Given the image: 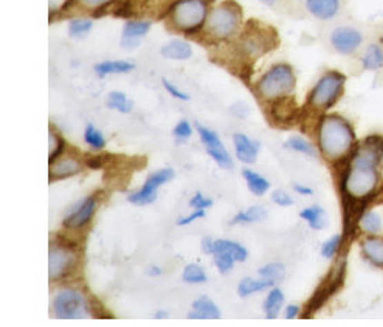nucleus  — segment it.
<instances>
[{
    "label": "nucleus",
    "instance_id": "f257e3e1",
    "mask_svg": "<svg viewBox=\"0 0 383 327\" xmlns=\"http://www.w3.org/2000/svg\"><path fill=\"white\" fill-rule=\"evenodd\" d=\"M383 160V137L371 135L355 146L342 179V196L346 224L357 212V205H365L380 186V163Z\"/></svg>",
    "mask_w": 383,
    "mask_h": 327
},
{
    "label": "nucleus",
    "instance_id": "c85d7f7f",
    "mask_svg": "<svg viewBox=\"0 0 383 327\" xmlns=\"http://www.w3.org/2000/svg\"><path fill=\"white\" fill-rule=\"evenodd\" d=\"M276 282L272 279H252V278H246L239 282V286H237V293H239L241 298H246L248 295L256 293V292H262L266 290V288L275 286Z\"/></svg>",
    "mask_w": 383,
    "mask_h": 327
},
{
    "label": "nucleus",
    "instance_id": "37998d69",
    "mask_svg": "<svg viewBox=\"0 0 383 327\" xmlns=\"http://www.w3.org/2000/svg\"><path fill=\"white\" fill-rule=\"evenodd\" d=\"M78 2L83 5V6H86V8L95 10V12H93V16H97L103 10L108 8L110 3H114L115 0H78Z\"/></svg>",
    "mask_w": 383,
    "mask_h": 327
},
{
    "label": "nucleus",
    "instance_id": "9b49d317",
    "mask_svg": "<svg viewBox=\"0 0 383 327\" xmlns=\"http://www.w3.org/2000/svg\"><path fill=\"white\" fill-rule=\"evenodd\" d=\"M363 43V33L355 27H349V25H343V27H337L331 33V46L334 47L337 53L349 56L354 54L360 50Z\"/></svg>",
    "mask_w": 383,
    "mask_h": 327
},
{
    "label": "nucleus",
    "instance_id": "a878e982",
    "mask_svg": "<svg viewBox=\"0 0 383 327\" xmlns=\"http://www.w3.org/2000/svg\"><path fill=\"white\" fill-rule=\"evenodd\" d=\"M135 68L132 62L128 61H104L95 66V72L98 77H108V75H117V73H129Z\"/></svg>",
    "mask_w": 383,
    "mask_h": 327
},
{
    "label": "nucleus",
    "instance_id": "f3484780",
    "mask_svg": "<svg viewBox=\"0 0 383 327\" xmlns=\"http://www.w3.org/2000/svg\"><path fill=\"white\" fill-rule=\"evenodd\" d=\"M307 11L320 21H331L342 8L340 0H304Z\"/></svg>",
    "mask_w": 383,
    "mask_h": 327
},
{
    "label": "nucleus",
    "instance_id": "f8f14e48",
    "mask_svg": "<svg viewBox=\"0 0 383 327\" xmlns=\"http://www.w3.org/2000/svg\"><path fill=\"white\" fill-rule=\"evenodd\" d=\"M174 171L173 169H161V171H157L154 174H150L148 180L144 181L143 188L138 192L130 194L128 197V200L130 204L135 205H149L153 204L154 200L157 199V190L161 185H165L166 181L174 179Z\"/></svg>",
    "mask_w": 383,
    "mask_h": 327
},
{
    "label": "nucleus",
    "instance_id": "0eeeda50",
    "mask_svg": "<svg viewBox=\"0 0 383 327\" xmlns=\"http://www.w3.org/2000/svg\"><path fill=\"white\" fill-rule=\"evenodd\" d=\"M272 39H276L272 28H264L262 23L250 21L241 36L239 50L248 58H259L273 48Z\"/></svg>",
    "mask_w": 383,
    "mask_h": 327
},
{
    "label": "nucleus",
    "instance_id": "4468645a",
    "mask_svg": "<svg viewBox=\"0 0 383 327\" xmlns=\"http://www.w3.org/2000/svg\"><path fill=\"white\" fill-rule=\"evenodd\" d=\"M95 211H97L95 197H87L77 206V210L64 217V220H62V225H64V228H67V230L83 228L84 225L90 222L93 215H95Z\"/></svg>",
    "mask_w": 383,
    "mask_h": 327
},
{
    "label": "nucleus",
    "instance_id": "393cba45",
    "mask_svg": "<svg viewBox=\"0 0 383 327\" xmlns=\"http://www.w3.org/2000/svg\"><path fill=\"white\" fill-rule=\"evenodd\" d=\"M216 253H228L235 257L236 262H244L248 256V251L242 245L228 241V239H217V241H215V255Z\"/></svg>",
    "mask_w": 383,
    "mask_h": 327
},
{
    "label": "nucleus",
    "instance_id": "a19ab883",
    "mask_svg": "<svg viewBox=\"0 0 383 327\" xmlns=\"http://www.w3.org/2000/svg\"><path fill=\"white\" fill-rule=\"evenodd\" d=\"M342 245V236H332L329 241H326L322 247V255L326 259H332L337 255V251L340 250Z\"/></svg>",
    "mask_w": 383,
    "mask_h": 327
},
{
    "label": "nucleus",
    "instance_id": "bb28decb",
    "mask_svg": "<svg viewBox=\"0 0 383 327\" xmlns=\"http://www.w3.org/2000/svg\"><path fill=\"white\" fill-rule=\"evenodd\" d=\"M284 304V293L279 288H272L264 301V312H266L267 319H276L281 312V307Z\"/></svg>",
    "mask_w": 383,
    "mask_h": 327
},
{
    "label": "nucleus",
    "instance_id": "4c0bfd02",
    "mask_svg": "<svg viewBox=\"0 0 383 327\" xmlns=\"http://www.w3.org/2000/svg\"><path fill=\"white\" fill-rule=\"evenodd\" d=\"M84 140L93 149H103L106 146V138L103 137L101 132L93 128L92 124H87L84 132Z\"/></svg>",
    "mask_w": 383,
    "mask_h": 327
},
{
    "label": "nucleus",
    "instance_id": "e433bc0d",
    "mask_svg": "<svg viewBox=\"0 0 383 327\" xmlns=\"http://www.w3.org/2000/svg\"><path fill=\"white\" fill-rule=\"evenodd\" d=\"M259 276L264 279H272L276 282V284H278L279 281L284 279V266L278 262L267 264V266H264L259 270Z\"/></svg>",
    "mask_w": 383,
    "mask_h": 327
},
{
    "label": "nucleus",
    "instance_id": "b1692460",
    "mask_svg": "<svg viewBox=\"0 0 383 327\" xmlns=\"http://www.w3.org/2000/svg\"><path fill=\"white\" fill-rule=\"evenodd\" d=\"M359 225L362 231L366 232L368 236H379L383 231V215H380V212L375 210L362 212Z\"/></svg>",
    "mask_w": 383,
    "mask_h": 327
},
{
    "label": "nucleus",
    "instance_id": "72a5a7b5",
    "mask_svg": "<svg viewBox=\"0 0 383 327\" xmlns=\"http://www.w3.org/2000/svg\"><path fill=\"white\" fill-rule=\"evenodd\" d=\"M284 148L291 149V150H297V152L306 154L309 157H317V149L313 148L309 141H306L304 138H301V137L288 138L284 144Z\"/></svg>",
    "mask_w": 383,
    "mask_h": 327
},
{
    "label": "nucleus",
    "instance_id": "de8ad7c7",
    "mask_svg": "<svg viewBox=\"0 0 383 327\" xmlns=\"http://www.w3.org/2000/svg\"><path fill=\"white\" fill-rule=\"evenodd\" d=\"M108 160H109V155H93V157H89V159H86V165L90 169H101Z\"/></svg>",
    "mask_w": 383,
    "mask_h": 327
},
{
    "label": "nucleus",
    "instance_id": "dca6fc26",
    "mask_svg": "<svg viewBox=\"0 0 383 327\" xmlns=\"http://www.w3.org/2000/svg\"><path fill=\"white\" fill-rule=\"evenodd\" d=\"M83 171V163L77 159H62L50 163V171H48V180L50 184H53L56 180H62L72 175H77Z\"/></svg>",
    "mask_w": 383,
    "mask_h": 327
},
{
    "label": "nucleus",
    "instance_id": "603ef678",
    "mask_svg": "<svg viewBox=\"0 0 383 327\" xmlns=\"http://www.w3.org/2000/svg\"><path fill=\"white\" fill-rule=\"evenodd\" d=\"M293 191L295 192H298L301 194V196H311V194L313 192L311 188H307V186H303V185H299V184H295L293 185Z\"/></svg>",
    "mask_w": 383,
    "mask_h": 327
},
{
    "label": "nucleus",
    "instance_id": "864d4df0",
    "mask_svg": "<svg viewBox=\"0 0 383 327\" xmlns=\"http://www.w3.org/2000/svg\"><path fill=\"white\" fill-rule=\"evenodd\" d=\"M150 276H160L161 275V268L160 267H155V266H153L149 268V272H148Z\"/></svg>",
    "mask_w": 383,
    "mask_h": 327
},
{
    "label": "nucleus",
    "instance_id": "6ab92c4d",
    "mask_svg": "<svg viewBox=\"0 0 383 327\" xmlns=\"http://www.w3.org/2000/svg\"><path fill=\"white\" fill-rule=\"evenodd\" d=\"M233 141H235L237 159L244 163H247V165H252V163L256 161L257 150H259V143L250 140V138L244 134H235Z\"/></svg>",
    "mask_w": 383,
    "mask_h": 327
},
{
    "label": "nucleus",
    "instance_id": "39448f33",
    "mask_svg": "<svg viewBox=\"0 0 383 327\" xmlns=\"http://www.w3.org/2000/svg\"><path fill=\"white\" fill-rule=\"evenodd\" d=\"M208 17L206 0H177L171 6V21L179 31L193 34L204 27Z\"/></svg>",
    "mask_w": 383,
    "mask_h": 327
},
{
    "label": "nucleus",
    "instance_id": "09e8293b",
    "mask_svg": "<svg viewBox=\"0 0 383 327\" xmlns=\"http://www.w3.org/2000/svg\"><path fill=\"white\" fill-rule=\"evenodd\" d=\"M205 217V210H194L190 216H186V217H179L177 219V224L179 226H184V225H190L193 224L194 220H197V219H202Z\"/></svg>",
    "mask_w": 383,
    "mask_h": 327
},
{
    "label": "nucleus",
    "instance_id": "2eb2a0df",
    "mask_svg": "<svg viewBox=\"0 0 383 327\" xmlns=\"http://www.w3.org/2000/svg\"><path fill=\"white\" fill-rule=\"evenodd\" d=\"M270 113H272L275 123H291L295 119V115H297V103H295V99L291 95L273 99L272 106H270Z\"/></svg>",
    "mask_w": 383,
    "mask_h": 327
},
{
    "label": "nucleus",
    "instance_id": "5701e85b",
    "mask_svg": "<svg viewBox=\"0 0 383 327\" xmlns=\"http://www.w3.org/2000/svg\"><path fill=\"white\" fill-rule=\"evenodd\" d=\"M161 54L163 58L173 59V61H186L193 56V48L188 42L185 41H171L166 46L161 47Z\"/></svg>",
    "mask_w": 383,
    "mask_h": 327
},
{
    "label": "nucleus",
    "instance_id": "c9c22d12",
    "mask_svg": "<svg viewBox=\"0 0 383 327\" xmlns=\"http://www.w3.org/2000/svg\"><path fill=\"white\" fill-rule=\"evenodd\" d=\"M92 25L93 23L89 19H75L68 25V34H70V37H75V39H83V37L89 34Z\"/></svg>",
    "mask_w": 383,
    "mask_h": 327
},
{
    "label": "nucleus",
    "instance_id": "ea45409f",
    "mask_svg": "<svg viewBox=\"0 0 383 327\" xmlns=\"http://www.w3.org/2000/svg\"><path fill=\"white\" fill-rule=\"evenodd\" d=\"M89 310H90V315L98 319H114V315H112V313L106 309L97 298L89 299Z\"/></svg>",
    "mask_w": 383,
    "mask_h": 327
},
{
    "label": "nucleus",
    "instance_id": "c03bdc74",
    "mask_svg": "<svg viewBox=\"0 0 383 327\" xmlns=\"http://www.w3.org/2000/svg\"><path fill=\"white\" fill-rule=\"evenodd\" d=\"M161 83H163V87H165L169 95L174 97L175 99H181V101H190V95H188V93H184L181 90H179L177 87H175L173 83H169L166 78H163Z\"/></svg>",
    "mask_w": 383,
    "mask_h": 327
},
{
    "label": "nucleus",
    "instance_id": "aec40b11",
    "mask_svg": "<svg viewBox=\"0 0 383 327\" xmlns=\"http://www.w3.org/2000/svg\"><path fill=\"white\" fill-rule=\"evenodd\" d=\"M221 310L208 297H200L193 303V310L188 313V319H219Z\"/></svg>",
    "mask_w": 383,
    "mask_h": 327
},
{
    "label": "nucleus",
    "instance_id": "6e6d98bb",
    "mask_svg": "<svg viewBox=\"0 0 383 327\" xmlns=\"http://www.w3.org/2000/svg\"><path fill=\"white\" fill-rule=\"evenodd\" d=\"M261 2H262V3H266V5H273V3L276 2V0H261Z\"/></svg>",
    "mask_w": 383,
    "mask_h": 327
},
{
    "label": "nucleus",
    "instance_id": "f03ea898",
    "mask_svg": "<svg viewBox=\"0 0 383 327\" xmlns=\"http://www.w3.org/2000/svg\"><path fill=\"white\" fill-rule=\"evenodd\" d=\"M318 146L329 161L348 159L355 148L353 126L340 115H324L318 124Z\"/></svg>",
    "mask_w": 383,
    "mask_h": 327
},
{
    "label": "nucleus",
    "instance_id": "6e6552de",
    "mask_svg": "<svg viewBox=\"0 0 383 327\" xmlns=\"http://www.w3.org/2000/svg\"><path fill=\"white\" fill-rule=\"evenodd\" d=\"M78 266L77 248L61 242L52 241L48 253V276L50 281H61L75 272Z\"/></svg>",
    "mask_w": 383,
    "mask_h": 327
},
{
    "label": "nucleus",
    "instance_id": "473e14b6",
    "mask_svg": "<svg viewBox=\"0 0 383 327\" xmlns=\"http://www.w3.org/2000/svg\"><path fill=\"white\" fill-rule=\"evenodd\" d=\"M108 106L109 109H114L121 113H129L132 108H134L130 99L121 92H112L108 98Z\"/></svg>",
    "mask_w": 383,
    "mask_h": 327
},
{
    "label": "nucleus",
    "instance_id": "ddd939ff",
    "mask_svg": "<svg viewBox=\"0 0 383 327\" xmlns=\"http://www.w3.org/2000/svg\"><path fill=\"white\" fill-rule=\"evenodd\" d=\"M197 132H199L200 140H202V143L205 144L206 152H208L211 159L215 160L221 168H225V169L233 168V159H231L228 150L225 149L224 143L217 138L216 132L210 130L208 128H204V126L200 124H197Z\"/></svg>",
    "mask_w": 383,
    "mask_h": 327
},
{
    "label": "nucleus",
    "instance_id": "cd10ccee",
    "mask_svg": "<svg viewBox=\"0 0 383 327\" xmlns=\"http://www.w3.org/2000/svg\"><path fill=\"white\" fill-rule=\"evenodd\" d=\"M299 217L306 220L312 230H323L328 225V216H326L322 206H309L299 212Z\"/></svg>",
    "mask_w": 383,
    "mask_h": 327
},
{
    "label": "nucleus",
    "instance_id": "a211bd4d",
    "mask_svg": "<svg viewBox=\"0 0 383 327\" xmlns=\"http://www.w3.org/2000/svg\"><path fill=\"white\" fill-rule=\"evenodd\" d=\"M149 21H130L123 28V37H121V47L124 48H135L143 36L148 34L150 30Z\"/></svg>",
    "mask_w": 383,
    "mask_h": 327
},
{
    "label": "nucleus",
    "instance_id": "c756f323",
    "mask_svg": "<svg viewBox=\"0 0 383 327\" xmlns=\"http://www.w3.org/2000/svg\"><path fill=\"white\" fill-rule=\"evenodd\" d=\"M242 175L247 181L248 190L252 191L255 196H264V194L268 191L270 184L267 179L262 177V175H259L257 172H253L252 169H242Z\"/></svg>",
    "mask_w": 383,
    "mask_h": 327
},
{
    "label": "nucleus",
    "instance_id": "79ce46f5",
    "mask_svg": "<svg viewBox=\"0 0 383 327\" xmlns=\"http://www.w3.org/2000/svg\"><path fill=\"white\" fill-rule=\"evenodd\" d=\"M191 135H193L191 124L188 123L186 119H181V121L174 128V137H175V140H177V143L186 141Z\"/></svg>",
    "mask_w": 383,
    "mask_h": 327
},
{
    "label": "nucleus",
    "instance_id": "412c9836",
    "mask_svg": "<svg viewBox=\"0 0 383 327\" xmlns=\"http://www.w3.org/2000/svg\"><path fill=\"white\" fill-rule=\"evenodd\" d=\"M362 253L375 267H383V237L368 236L362 241Z\"/></svg>",
    "mask_w": 383,
    "mask_h": 327
},
{
    "label": "nucleus",
    "instance_id": "8fccbe9b",
    "mask_svg": "<svg viewBox=\"0 0 383 327\" xmlns=\"http://www.w3.org/2000/svg\"><path fill=\"white\" fill-rule=\"evenodd\" d=\"M202 251L206 255H215V241L211 237L202 239Z\"/></svg>",
    "mask_w": 383,
    "mask_h": 327
},
{
    "label": "nucleus",
    "instance_id": "5fc2aeb1",
    "mask_svg": "<svg viewBox=\"0 0 383 327\" xmlns=\"http://www.w3.org/2000/svg\"><path fill=\"white\" fill-rule=\"evenodd\" d=\"M168 315H169L168 312L160 310V312H157V313H155V318H157V319H165V318H168Z\"/></svg>",
    "mask_w": 383,
    "mask_h": 327
},
{
    "label": "nucleus",
    "instance_id": "7c9ffc66",
    "mask_svg": "<svg viewBox=\"0 0 383 327\" xmlns=\"http://www.w3.org/2000/svg\"><path fill=\"white\" fill-rule=\"evenodd\" d=\"M267 217L266 210L262 206H252L247 211H241L237 212L235 216V219L231 220V225H239V224H253V222H259V220H264Z\"/></svg>",
    "mask_w": 383,
    "mask_h": 327
},
{
    "label": "nucleus",
    "instance_id": "a18cd8bd",
    "mask_svg": "<svg viewBox=\"0 0 383 327\" xmlns=\"http://www.w3.org/2000/svg\"><path fill=\"white\" fill-rule=\"evenodd\" d=\"M190 206L193 210H206L213 206V200L204 197L200 192H196V196L190 200Z\"/></svg>",
    "mask_w": 383,
    "mask_h": 327
},
{
    "label": "nucleus",
    "instance_id": "49530a36",
    "mask_svg": "<svg viewBox=\"0 0 383 327\" xmlns=\"http://www.w3.org/2000/svg\"><path fill=\"white\" fill-rule=\"evenodd\" d=\"M272 200L276 204V205H279V206H291L293 205V200L292 197L288 196V194L286 191H282V190H276L273 191L272 194Z\"/></svg>",
    "mask_w": 383,
    "mask_h": 327
},
{
    "label": "nucleus",
    "instance_id": "f704fd0d",
    "mask_svg": "<svg viewBox=\"0 0 383 327\" xmlns=\"http://www.w3.org/2000/svg\"><path fill=\"white\" fill-rule=\"evenodd\" d=\"M181 278H184V281L188 282V284H204V282H206V275L199 264H190V266H186Z\"/></svg>",
    "mask_w": 383,
    "mask_h": 327
},
{
    "label": "nucleus",
    "instance_id": "58836bf2",
    "mask_svg": "<svg viewBox=\"0 0 383 327\" xmlns=\"http://www.w3.org/2000/svg\"><path fill=\"white\" fill-rule=\"evenodd\" d=\"M235 257L228 253H216L215 255V264L219 272L222 275L230 273V270L235 266Z\"/></svg>",
    "mask_w": 383,
    "mask_h": 327
},
{
    "label": "nucleus",
    "instance_id": "2f4dec72",
    "mask_svg": "<svg viewBox=\"0 0 383 327\" xmlns=\"http://www.w3.org/2000/svg\"><path fill=\"white\" fill-rule=\"evenodd\" d=\"M66 141L59 134L53 130V126L50 128L48 134V163H53L59 159V155L64 152Z\"/></svg>",
    "mask_w": 383,
    "mask_h": 327
},
{
    "label": "nucleus",
    "instance_id": "423d86ee",
    "mask_svg": "<svg viewBox=\"0 0 383 327\" xmlns=\"http://www.w3.org/2000/svg\"><path fill=\"white\" fill-rule=\"evenodd\" d=\"M241 27V10L235 2H225L208 12L205 22L206 34L225 41L237 33Z\"/></svg>",
    "mask_w": 383,
    "mask_h": 327
},
{
    "label": "nucleus",
    "instance_id": "9d476101",
    "mask_svg": "<svg viewBox=\"0 0 383 327\" xmlns=\"http://www.w3.org/2000/svg\"><path fill=\"white\" fill-rule=\"evenodd\" d=\"M344 279V266H338L334 272H331L326 279L322 282L315 293L312 295V298L309 299V303L306 304L304 312L301 313V318H311L313 313L322 309L326 301H328L332 295H334L338 288L342 287Z\"/></svg>",
    "mask_w": 383,
    "mask_h": 327
},
{
    "label": "nucleus",
    "instance_id": "20e7f679",
    "mask_svg": "<svg viewBox=\"0 0 383 327\" xmlns=\"http://www.w3.org/2000/svg\"><path fill=\"white\" fill-rule=\"evenodd\" d=\"M295 86H297V78H295L293 68L288 64H276L257 81L256 90L264 99L273 101V99L291 95L295 90Z\"/></svg>",
    "mask_w": 383,
    "mask_h": 327
},
{
    "label": "nucleus",
    "instance_id": "3c124183",
    "mask_svg": "<svg viewBox=\"0 0 383 327\" xmlns=\"http://www.w3.org/2000/svg\"><path fill=\"white\" fill-rule=\"evenodd\" d=\"M301 315V312H299V307L298 306H287L286 307V319H295L297 317Z\"/></svg>",
    "mask_w": 383,
    "mask_h": 327
},
{
    "label": "nucleus",
    "instance_id": "7ed1b4c3",
    "mask_svg": "<svg viewBox=\"0 0 383 327\" xmlns=\"http://www.w3.org/2000/svg\"><path fill=\"white\" fill-rule=\"evenodd\" d=\"M344 84H346V77L343 73L337 70L326 72L309 93V98H307L309 109L315 112H328L343 95Z\"/></svg>",
    "mask_w": 383,
    "mask_h": 327
},
{
    "label": "nucleus",
    "instance_id": "1a4fd4ad",
    "mask_svg": "<svg viewBox=\"0 0 383 327\" xmlns=\"http://www.w3.org/2000/svg\"><path fill=\"white\" fill-rule=\"evenodd\" d=\"M53 310L56 318L64 319H83L84 317L90 315L89 301L84 298V295L72 288L61 290L53 301Z\"/></svg>",
    "mask_w": 383,
    "mask_h": 327
},
{
    "label": "nucleus",
    "instance_id": "4be33fe9",
    "mask_svg": "<svg viewBox=\"0 0 383 327\" xmlns=\"http://www.w3.org/2000/svg\"><path fill=\"white\" fill-rule=\"evenodd\" d=\"M360 62L363 70L379 72L380 68H383V47L379 43H369L362 54Z\"/></svg>",
    "mask_w": 383,
    "mask_h": 327
}]
</instances>
